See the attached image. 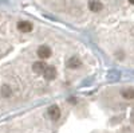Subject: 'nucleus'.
<instances>
[{"label":"nucleus","mask_w":134,"mask_h":133,"mask_svg":"<svg viewBox=\"0 0 134 133\" xmlns=\"http://www.w3.org/2000/svg\"><path fill=\"white\" fill-rule=\"evenodd\" d=\"M118 2L119 0H31L40 15L78 32H88Z\"/></svg>","instance_id":"20e7f679"},{"label":"nucleus","mask_w":134,"mask_h":133,"mask_svg":"<svg viewBox=\"0 0 134 133\" xmlns=\"http://www.w3.org/2000/svg\"><path fill=\"white\" fill-rule=\"evenodd\" d=\"M4 133H134V78L99 79L28 108Z\"/></svg>","instance_id":"f03ea898"},{"label":"nucleus","mask_w":134,"mask_h":133,"mask_svg":"<svg viewBox=\"0 0 134 133\" xmlns=\"http://www.w3.org/2000/svg\"><path fill=\"white\" fill-rule=\"evenodd\" d=\"M103 61L75 30L43 15L0 11V106L28 109L91 85Z\"/></svg>","instance_id":"f257e3e1"},{"label":"nucleus","mask_w":134,"mask_h":133,"mask_svg":"<svg viewBox=\"0 0 134 133\" xmlns=\"http://www.w3.org/2000/svg\"><path fill=\"white\" fill-rule=\"evenodd\" d=\"M88 35L105 61L134 73V0H119Z\"/></svg>","instance_id":"7ed1b4c3"}]
</instances>
